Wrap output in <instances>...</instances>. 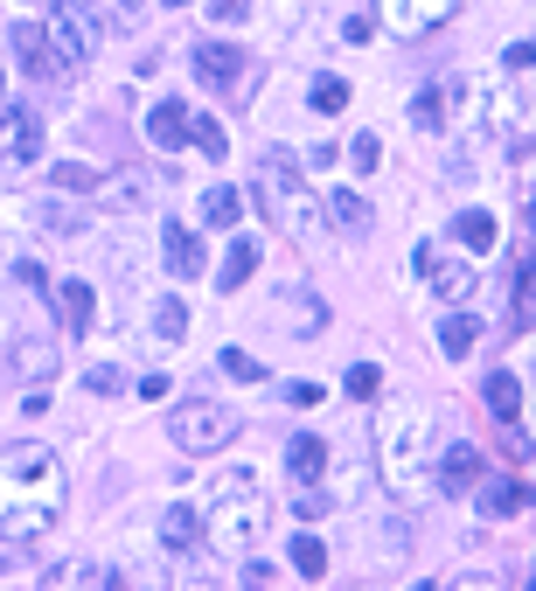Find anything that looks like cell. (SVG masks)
<instances>
[{"instance_id":"30bf717a","label":"cell","mask_w":536,"mask_h":591,"mask_svg":"<svg viewBox=\"0 0 536 591\" xmlns=\"http://www.w3.org/2000/svg\"><path fill=\"white\" fill-rule=\"evenodd\" d=\"M14 56H22V70L28 78H63V63H56V49H49V35H43V22H14Z\"/></svg>"},{"instance_id":"d6986e66","label":"cell","mask_w":536,"mask_h":591,"mask_svg":"<svg viewBox=\"0 0 536 591\" xmlns=\"http://www.w3.org/2000/svg\"><path fill=\"white\" fill-rule=\"evenodd\" d=\"M453 237L467 244L474 258H488V251H494V216H488V209H459V216H453Z\"/></svg>"},{"instance_id":"d4e9b609","label":"cell","mask_w":536,"mask_h":591,"mask_svg":"<svg viewBox=\"0 0 536 591\" xmlns=\"http://www.w3.org/2000/svg\"><path fill=\"white\" fill-rule=\"evenodd\" d=\"M237 209H244V202H237V188H223V181H217V188H202V223L230 231V223H237Z\"/></svg>"},{"instance_id":"1f68e13d","label":"cell","mask_w":536,"mask_h":591,"mask_svg":"<svg viewBox=\"0 0 536 591\" xmlns=\"http://www.w3.org/2000/svg\"><path fill=\"white\" fill-rule=\"evenodd\" d=\"M223 369L237 376V383H265V362H258V355H244V348H223Z\"/></svg>"},{"instance_id":"52a82bcc","label":"cell","mask_w":536,"mask_h":591,"mask_svg":"<svg viewBox=\"0 0 536 591\" xmlns=\"http://www.w3.org/2000/svg\"><path fill=\"white\" fill-rule=\"evenodd\" d=\"M459 8V0H376V14H383V28L391 35H405V43H418V35H432L446 14Z\"/></svg>"},{"instance_id":"ee69618b","label":"cell","mask_w":536,"mask_h":591,"mask_svg":"<svg viewBox=\"0 0 536 591\" xmlns=\"http://www.w3.org/2000/svg\"><path fill=\"white\" fill-rule=\"evenodd\" d=\"M175 8H182V0H175Z\"/></svg>"},{"instance_id":"83f0119b","label":"cell","mask_w":536,"mask_h":591,"mask_svg":"<svg viewBox=\"0 0 536 591\" xmlns=\"http://www.w3.org/2000/svg\"><path fill=\"white\" fill-rule=\"evenodd\" d=\"M293 570H300V578H328V549H321V536L293 543Z\"/></svg>"},{"instance_id":"603a6c76","label":"cell","mask_w":536,"mask_h":591,"mask_svg":"<svg viewBox=\"0 0 536 591\" xmlns=\"http://www.w3.org/2000/svg\"><path fill=\"white\" fill-rule=\"evenodd\" d=\"M258 272V244H230V258H223V272H217V293H244V279Z\"/></svg>"},{"instance_id":"d6a6232c","label":"cell","mask_w":536,"mask_h":591,"mask_svg":"<svg viewBox=\"0 0 536 591\" xmlns=\"http://www.w3.org/2000/svg\"><path fill=\"white\" fill-rule=\"evenodd\" d=\"M306 98H314V111H341V105H349V84H341V78H321Z\"/></svg>"},{"instance_id":"7a4b0ae2","label":"cell","mask_w":536,"mask_h":591,"mask_svg":"<svg viewBox=\"0 0 536 591\" xmlns=\"http://www.w3.org/2000/svg\"><path fill=\"white\" fill-rule=\"evenodd\" d=\"M432 460H439L432 411H418V404L376 411V473L397 501H426L432 494Z\"/></svg>"},{"instance_id":"f546056e","label":"cell","mask_w":536,"mask_h":591,"mask_svg":"<svg viewBox=\"0 0 536 591\" xmlns=\"http://www.w3.org/2000/svg\"><path fill=\"white\" fill-rule=\"evenodd\" d=\"M411 119H418V132H446V98H439V91H418Z\"/></svg>"},{"instance_id":"5b68a950","label":"cell","mask_w":536,"mask_h":591,"mask_svg":"<svg viewBox=\"0 0 536 591\" xmlns=\"http://www.w3.org/2000/svg\"><path fill=\"white\" fill-rule=\"evenodd\" d=\"M237 432H244V417L230 411V404H209V397H188V404L167 411V438H175L182 452H217Z\"/></svg>"},{"instance_id":"4316f807","label":"cell","mask_w":536,"mask_h":591,"mask_svg":"<svg viewBox=\"0 0 536 591\" xmlns=\"http://www.w3.org/2000/svg\"><path fill=\"white\" fill-rule=\"evenodd\" d=\"M49 188H56V196H91L98 175H91V167H77V161H56V167H49Z\"/></svg>"},{"instance_id":"6da1fadb","label":"cell","mask_w":536,"mask_h":591,"mask_svg":"<svg viewBox=\"0 0 536 591\" xmlns=\"http://www.w3.org/2000/svg\"><path fill=\"white\" fill-rule=\"evenodd\" d=\"M56 515H63V460L28 438L0 446V536L35 543Z\"/></svg>"},{"instance_id":"8fae6325","label":"cell","mask_w":536,"mask_h":591,"mask_svg":"<svg viewBox=\"0 0 536 591\" xmlns=\"http://www.w3.org/2000/svg\"><path fill=\"white\" fill-rule=\"evenodd\" d=\"M481 473H488V460H481V452H474V446H453L446 460H432V487H446V494H467L474 481H481Z\"/></svg>"},{"instance_id":"277c9868","label":"cell","mask_w":536,"mask_h":591,"mask_svg":"<svg viewBox=\"0 0 536 591\" xmlns=\"http://www.w3.org/2000/svg\"><path fill=\"white\" fill-rule=\"evenodd\" d=\"M258 209L272 216V231L300 237V244L321 237V188H306V175L293 167L286 146H272V154L258 161Z\"/></svg>"},{"instance_id":"e575fe53","label":"cell","mask_w":536,"mask_h":591,"mask_svg":"<svg viewBox=\"0 0 536 591\" xmlns=\"http://www.w3.org/2000/svg\"><path fill=\"white\" fill-rule=\"evenodd\" d=\"M349 161L362 167V175H376V167H383V140H376V132H362V140L349 146Z\"/></svg>"},{"instance_id":"7c38bea8","label":"cell","mask_w":536,"mask_h":591,"mask_svg":"<svg viewBox=\"0 0 536 591\" xmlns=\"http://www.w3.org/2000/svg\"><path fill=\"white\" fill-rule=\"evenodd\" d=\"M244 70H252V63H244V56L230 49V43H202V49H196V78H202L209 91H223V84H244Z\"/></svg>"},{"instance_id":"ba28073f","label":"cell","mask_w":536,"mask_h":591,"mask_svg":"<svg viewBox=\"0 0 536 591\" xmlns=\"http://www.w3.org/2000/svg\"><path fill=\"white\" fill-rule=\"evenodd\" d=\"M35 154H43V126H35V111L0 105V167H28Z\"/></svg>"},{"instance_id":"ab89813d","label":"cell","mask_w":536,"mask_h":591,"mask_svg":"<svg viewBox=\"0 0 536 591\" xmlns=\"http://www.w3.org/2000/svg\"><path fill=\"white\" fill-rule=\"evenodd\" d=\"M293 299V328H321V307H306V293H286Z\"/></svg>"},{"instance_id":"cb8c5ba5","label":"cell","mask_w":536,"mask_h":591,"mask_svg":"<svg viewBox=\"0 0 536 591\" xmlns=\"http://www.w3.org/2000/svg\"><path fill=\"white\" fill-rule=\"evenodd\" d=\"M474 341H481V320H474V314H446V320H439V348H446V355H467Z\"/></svg>"},{"instance_id":"4dcf8cb0","label":"cell","mask_w":536,"mask_h":591,"mask_svg":"<svg viewBox=\"0 0 536 591\" xmlns=\"http://www.w3.org/2000/svg\"><path fill=\"white\" fill-rule=\"evenodd\" d=\"M188 140H196V146H202V154H209V161H223V146H230L217 119H188Z\"/></svg>"},{"instance_id":"8d00e7d4","label":"cell","mask_w":536,"mask_h":591,"mask_svg":"<svg viewBox=\"0 0 536 591\" xmlns=\"http://www.w3.org/2000/svg\"><path fill=\"white\" fill-rule=\"evenodd\" d=\"M252 14V0H209V22H244Z\"/></svg>"},{"instance_id":"f35d334b","label":"cell","mask_w":536,"mask_h":591,"mask_svg":"<svg viewBox=\"0 0 536 591\" xmlns=\"http://www.w3.org/2000/svg\"><path fill=\"white\" fill-rule=\"evenodd\" d=\"M167 390H175V383H167V369H153V376H140V397H147V404H161V397Z\"/></svg>"},{"instance_id":"d590c367","label":"cell","mask_w":536,"mask_h":591,"mask_svg":"<svg viewBox=\"0 0 536 591\" xmlns=\"http://www.w3.org/2000/svg\"><path fill=\"white\" fill-rule=\"evenodd\" d=\"M84 383L98 390V397H119V390H126V369H112V362H98V369H91Z\"/></svg>"},{"instance_id":"e0dca14e","label":"cell","mask_w":536,"mask_h":591,"mask_svg":"<svg viewBox=\"0 0 536 591\" xmlns=\"http://www.w3.org/2000/svg\"><path fill=\"white\" fill-rule=\"evenodd\" d=\"M418 272L432 279L439 299H467V293H474V272H467V264H439L432 251H418Z\"/></svg>"},{"instance_id":"9c48e42d","label":"cell","mask_w":536,"mask_h":591,"mask_svg":"<svg viewBox=\"0 0 536 591\" xmlns=\"http://www.w3.org/2000/svg\"><path fill=\"white\" fill-rule=\"evenodd\" d=\"M321 223H335L341 237H370V202L356 196V188H328V196H321Z\"/></svg>"},{"instance_id":"5bb4252c","label":"cell","mask_w":536,"mask_h":591,"mask_svg":"<svg viewBox=\"0 0 536 591\" xmlns=\"http://www.w3.org/2000/svg\"><path fill=\"white\" fill-rule=\"evenodd\" d=\"M147 140H153V146H161V154H175V146L188 140V111H182L175 98H161V105H153V111H147Z\"/></svg>"},{"instance_id":"44dd1931","label":"cell","mask_w":536,"mask_h":591,"mask_svg":"<svg viewBox=\"0 0 536 591\" xmlns=\"http://www.w3.org/2000/svg\"><path fill=\"white\" fill-rule=\"evenodd\" d=\"M161 244H167V264H175L182 279H196V272H202V244H196V231L167 223V231H161Z\"/></svg>"},{"instance_id":"7402d4cb","label":"cell","mask_w":536,"mask_h":591,"mask_svg":"<svg viewBox=\"0 0 536 591\" xmlns=\"http://www.w3.org/2000/svg\"><path fill=\"white\" fill-rule=\"evenodd\" d=\"M481 397H488V411H494V417H502V425H515V417H523V383H515V376H509V369H494Z\"/></svg>"},{"instance_id":"f1b7e54d","label":"cell","mask_w":536,"mask_h":591,"mask_svg":"<svg viewBox=\"0 0 536 591\" xmlns=\"http://www.w3.org/2000/svg\"><path fill=\"white\" fill-rule=\"evenodd\" d=\"M182 328H188V307H182V299H161V314H153V334H161L167 348H175Z\"/></svg>"},{"instance_id":"7bdbcfd3","label":"cell","mask_w":536,"mask_h":591,"mask_svg":"<svg viewBox=\"0 0 536 591\" xmlns=\"http://www.w3.org/2000/svg\"><path fill=\"white\" fill-rule=\"evenodd\" d=\"M0 578H8V564H0Z\"/></svg>"},{"instance_id":"8992f818","label":"cell","mask_w":536,"mask_h":591,"mask_svg":"<svg viewBox=\"0 0 536 591\" xmlns=\"http://www.w3.org/2000/svg\"><path fill=\"white\" fill-rule=\"evenodd\" d=\"M43 35H49V49H56V63H63V70H84L91 56H98V22H91L84 0H56Z\"/></svg>"},{"instance_id":"74e56055","label":"cell","mask_w":536,"mask_h":591,"mask_svg":"<svg viewBox=\"0 0 536 591\" xmlns=\"http://www.w3.org/2000/svg\"><path fill=\"white\" fill-rule=\"evenodd\" d=\"M272 578H279V570H272V564H244V570H237V584H244V591H265V584H272Z\"/></svg>"},{"instance_id":"3957f363","label":"cell","mask_w":536,"mask_h":591,"mask_svg":"<svg viewBox=\"0 0 536 591\" xmlns=\"http://www.w3.org/2000/svg\"><path fill=\"white\" fill-rule=\"evenodd\" d=\"M265 487L252 481L244 466H223L217 481H209V508H202V543L217 549H252L265 536Z\"/></svg>"},{"instance_id":"4fadbf2b","label":"cell","mask_w":536,"mask_h":591,"mask_svg":"<svg viewBox=\"0 0 536 591\" xmlns=\"http://www.w3.org/2000/svg\"><path fill=\"white\" fill-rule=\"evenodd\" d=\"M147 175H140V167H119V175H112V181H98V188H91V196H98L105 209H147Z\"/></svg>"},{"instance_id":"60d3db41","label":"cell","mask_w":536,"mask_h":591,"mask_svg":"<svg viewBox=\"0 0 536 591\" xmlns=\"http://www.w3.org/2000/svg\"><path fill=\"white\" fill-rule=\"evenodd\" d=\"M140 8H147V0H112V14H119V22H132Z\"/></svg>"},{"instance_id":"484cf974","label":"cell","mask_w":536,"mask_h":591,"mask_svg":"<svg viewBox=\"0 0 536 591\" xmlns=\"http://www.w3.org/2000/svg\"><path fill=\"white\" fill-rule=\"evenodd\" d=\"M8 376H56V355L43 348V341H14V362Z\"/></svg>"},{"instance_id":"ffe728a7","label":"cell","mask_w":536,"mask_h":591,"mask_svg":"<svg viewBox=\"0 0 536 591\" xmlns=\"http://www.w3.org/2000/svg\"><path fill=\"white\" fill-rule=\"evenodd\" d=\"M56 299H63V328H70V334H91V314H98V293H91L84 279H70Z\"/></svg>"},{"instance_id":"9a60e30c","label":"cell","mask_w":536,"mask_h":591,"mask_svg":"<svg viewBox=\"0 0 536 591\" xmlns=\"http://www.w3.org/2000/svg\"><path fill=\"white\" fill-rule=\"evenodd\" d=\"M286 466H293V481H300V487H314L321 473H328V446H321L314 432H300L293 446H286Z\"/></svg>"},{"instance_id":"ac0fdd59","label":"cell","mask_w":536,"mask_h":591,"mask_svg":"<svg viewBox=\"0 0 536 591\" xmlns=\"http://www.w3.org/2000/svg\"><path fill=\"white\" fill-rule=\"evenodd\" d=\"M161 543H167V549H196V543H202V515L188 508V501H175V508L161 515Z\"/></svg>"},{"instance_id":"2e32d148","label":"cell","mask_w":536,"mask_h":591,"mask_svg":"<svg viewBox=\"0 0 536 591\" xmlns=\"http://www.w3.org/2000/svg\"><path fill=\"white\" fill-rule=\"evenodd\" d=\"M474 487H481V481H474ZM523 508H529L523 481H488L481 487V515H488V522H509V515H523Z\"/></svg>"},{"instance_id":"836d02e7","label":"cell","mask_w":536,"mask_h":591,"mask_svg":"<svg viewBox=\"0 0 536 591\" xmlns=\"http://www.w3.org/2000/svg\"><path fill=\"white\" fill-rule=\"evenodd\" d=\"M376 383H383V376H376V362H356V369H349V383H341V390L370 404V397H376Z\"/></svg>"},{"instance_id":"b9f144b4","label":"cell","mask_w":536,"mask_h":591,"mask_svg":"<svg viewBox=\"0 0 536 591\" xmlns=\"http://www.w3.org/2000/svg\"><path fill=\"white\" fill-rule=\"evenodd\" d=\"M0 91H8V63H0Z\"/></svg>"}]
</instances>
